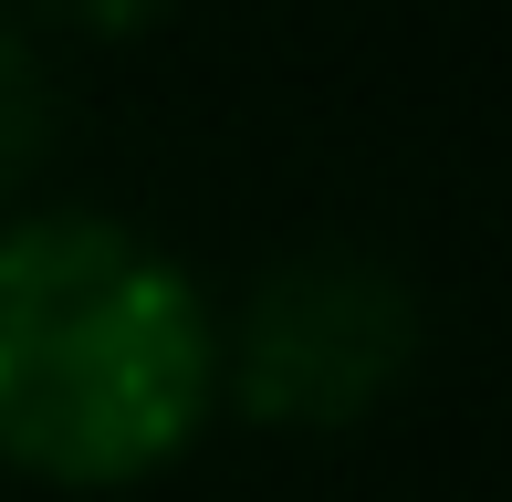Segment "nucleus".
Returning <instances> with one entry per match:
<instances>
[{"mask_svg":"<svg viewBox=\"0 0 512 502\" xmlns=\"http://www.w3.org/2000/svg\"><path fill=\"white\" fill-rule=\"evenodd\" d=\"M220 325L147 231L32 210L0 231V461L53 492L157 482L209 429Z\"/></svg>","mask_w":512,"mask_h":502,"instance_id":"1","label":"nucleus"},{"mask_svg":"<svg viewBox=\"0 0 512 502\" xmlns=\"http://www.w3.org/2000/svg\"><path fill=\"white\" fill-rule=\"evenodd\" d=\"M418 367V293L366 251H293L220 325V398L262 429H356Z\"/></svg>","mask_w":512,"mask_h":502,"instance_id":"2","label":"nucleus"},{"mask_svg":"<svg viewBox=\"0 0 512 502\" xmlns=\"http://www.w3.org/2000/svg\"><path fill=\"white\" fill-rule=\"evenodd\" d=\"M42 147H53V84H42L32 42L0 21V189H21L42 168Z\"/></svg>","mask_w":512,"mask_h":502,"instance_id":"3","label":"nucleus"},{"mask_svg":"<svg viewBox=\"0 0 512 502\" xmlns=\"http://www.w3.org/2000/svg\"><path fill=\"white\" fill-rule=\"evenodd\" d=\"M42 21H74V32H95V42H126V32H147L168 0H32Z\"/></svg>","mask_w":512,"mask_h":502,"instance_id":"4","label":"nucleus"}]
</instances>
